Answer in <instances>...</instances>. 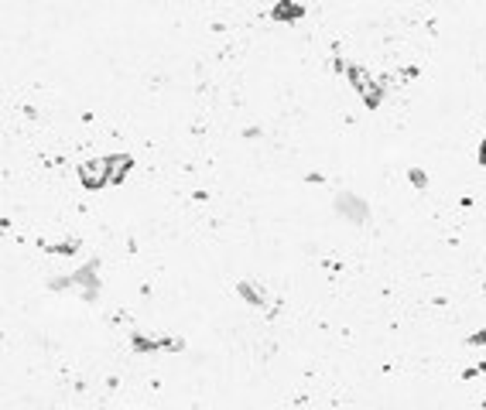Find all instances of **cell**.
I'll return each instance as SVG.
<instances>
[{"instance_id":"obj_2","label":"cell","mask_w":486,"mask_h":410,"mask_svg":"<svg viewBox=\"0 0 486 410\" xmlns=\"http://www.w3.org/2000/svg\"><path fill=\"white\" fill-rule=\"evenodd\" d=\"M336 205H339L343 212H350V216H353V223H363V219H366V205H363V202H357L350 192H343V195L336 198Z\"/></svg>"},{"instance_id":"obj_1","label":"cell","mask_w":486,"mask_h":410,"mask_svg":"<svg viewBox=\"0 0 486 410\" xmlns=\"http://www.w3.org/2000/svg\"><path fill=\"white\" fill-rule=\"evenodd\" d=\"M79 181L86 188H103L110 185V158H89L79 165Z\"/></svg>"},{"instance_id":"obj_3","label":"cell","mask_w":486,"mask_h":410,"mask_svg":"<svg viewBox=\"0 0 486 410\" xmlns=\"http://www.w3.org/2000/svg\"><path fill=\"white\" fill-rule=\"evenodd\" d=\"M302 14H305V7H302V3H291V0H281V3L271 10V17H274V21H298Z\"/></svg>"},{"instance_id":"obj_4","label":"cell","mask_w":486,"mask_h":410,"mask_svg":"<svg viewBox=\"0 0 486 410\" xmlns=\"http://www.w3.org/2000/svg\"><path fill=\"white\" fill-rule=\"evenodd\" d=\"M130 165H134V161H130L127 154H117V158H110V185H120L123 175L130 171Z\"/></svg>"},{"instance_id":"obj_5","label":"cell","mask_w":486,"mask_h":410,"mask_svg":"<svg viewBox=\"0 0 486 410\" xmlns=\"http://www.w3.org/2000/svg\"><path fill=\"white\" fill-rule=\"evenodd\" d=\"M237 291H240L243 297L250 301V304H257V308H260V304L267 301V294H264V291H257V288H253L250 281H240V284H237Z\"/></svg>"}]
</instances>
